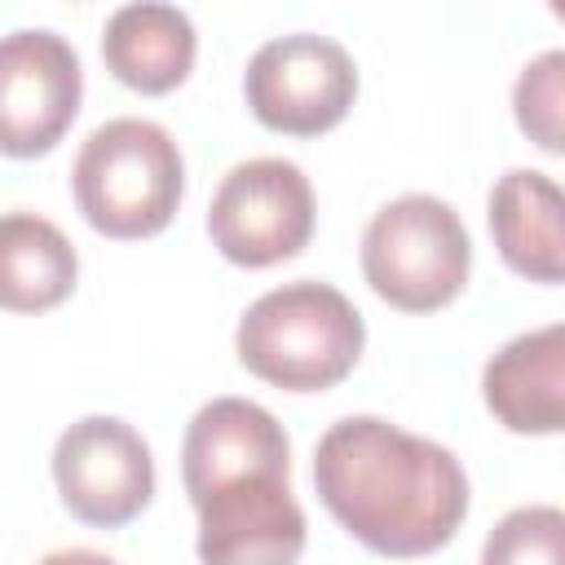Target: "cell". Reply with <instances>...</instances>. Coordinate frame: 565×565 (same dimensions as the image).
Segmentation results:
<instances>
[{"label":"cell","instance_id":"2","mask_svg":"<svg viewBox=\"0 0 565 565\" xmlns=\"http://www.w3.org/2000/svg\"><path fill=\"white\" fill-rule=\"evenodd\" d=\"M366 344L362 313L331 282H282L238 318V362L287 393H322L340 384Z\"/></svg>","mask_w":565,"mask_h":565},{"label":"cell","instance_id":"9","mask_svg":"<svg viewBox=\"0 0 565 565\" xmlns=\"http://www.w3.org/2000/svg\"><path fill=\"white\" fill-rule=\"evenodd\" d=\"M199 556L212 565H287L305 552V512L282 472H247L199 503Z\"/></svg>","mask_w":565,"mask_h":565},{"label":"cell","instance_id":"1","mask_svg":"<svg viewBox=\"0 0 565 565\" xmlns=\"http://www.w3.org/2000/svg\"><path fill=\"white\" fill-rule=\"evenodd\" d=\"M313 490L322 508L380 556H428L468 516L459 459L375 415H349L318 437Z\"/></svg>","mask_w":565,"mask_h":565},{"label":"cell","instance_id":"14","mask_svg":"<svg viewBox=\"0 0 565 565\" xmlns=\"http://www.w3.org/2000/svg\"><path fill=\"white\" fill-rule=\"evenodd\" d=\"M75 274H79V256L53 221L35 212L0 216V309L9 313L57 309L75 291Z\"/></svg>","mask_w":565,"mask_h":565},{"label":"cell","instance_id":"15","mask_svg":"<svg viewBox=\"0 0 565 565\" xmlns=\"http://www.w3.org/2000/svg\"><path fill=\"white\" fill-rule=\"evenodd\" d=\"M561 102H565V53L552 49L543 57H534L516 88H512V106H516V124L521 132L547 150V154H561L565 150V132H561Z\"/></svg>","mask_w":565,"mask_h":565},{"label":"cell","instance_id":"10","mask_svg":"<svg viewBox=\"0 0 565 565\" xmlns=\"http://www.w3.org/2000/svg\"><path fill=\"white\" fill-rule=\"evenodd\" d=\"M247 472H291V446L282 424L247 397H212L185 428L181 441V481L190 503L207 490L247 477Z\"/></svg>","mask_w":565,"mask_h":565},{"label":"cell","instance_id":"7","mask_svg":"<svg viewBox=\"0 0 565 565\" xmlns=\"http://www.w3.org/2000/svg\"><path fill=\"white\" fill-rule=\"evenodd\" d=\"M53 481L75 521L119 530L150 503L154 459L132 424L115 415H84L53 446Z\"/></svg>","mask_w":565,"mask_h":565},{"label":"cell","instance_id":"5","mask_svg":"<svg viewBox=\"0 0 565 565\" xmlns=\"http://www.w3.org/2000/svg\"><path fill=\"white\" fill-rule=\"evenodd\" d=\"M207 234L230 265L269 269L305 252L313 234V190L291 159L234 163L207 207Z\"/></svg>","mask_w":565,"mask_h":565},{"label":"cell","instance_id":"4","mask_svg":"<svg viewBox=\"0 0 565 565\" xmlns=\"http://www.w3.org/2000/svg\"><path fill=\"white\" fill-rule=\"evenodd\" d=\"M472 269V238L459 212L437 194L384 203L362 234V274L380 300L402 313L446 309Z\"/></svg>","mask_w":565,"mask_h":565},{"label":"cell","instance_id":"13","mask_svg":"<svg viewBox=\"0 0 565 565\" xmlns=\"http://www.w3.org/2000/svg\"><path fill=\"white\" fill-rule=\"evenodd\" d=\"M561 190L547 172L512 168L490 190V234L503 265L530 282L556 287L565 278Z\"/></svg>","mask_w":565,"mask_h":565},{"label":"cell","instance_id":"6","mask_svg":"<svg viewBox=\"0 0 565 565\" xmlns=\"http://www.w3.org/2000/svg\"><path fill=\"white\" fill-rule=\"evenodd\" d=\"M243 93L269 132L318 137L349 115L358 97V66L344 44L300 31L256 49L243 75Z\"/></svg>","mask_w":565,"mask_h":565},{"label":"cell","instance_id":"12","mask_svg":"<svg viewBox=\"0 0 565 565\" xmlns=\"http://www.w3.org/2000/svg\"><path fill=\"white\" fill-rule=\"evenodd\" d=\"M194 22L168 0H132L110 13L102 57L119 84L146 97H163L194 71Z\"/></svg>","mask_w":565,"mask_h":565},{"label":"cell","instance_id":"11","mask_svg":"<svg viewBox=\"0 0 565 565\" xmlns=\"http://www.w3.org/2000/svg\"><path fill=\"white\" fill-rule=\"evenodd\" d=\"M490 415L508 433L552 437L565 424V327L547 322L508 340L481 375Z\"/></svg>","mask_w":565,"mask_h":565},{"label":"cell","instance_id":"8","mask_svg":"<svg viewBox=\"0 0 565 565\" xmlns=\"http://www.w3.org/2000/svg\"><path fill=\"white\" fill-rule=\"evenodd\" d=\"M79 57L53 31L0 35V154H49L79 115Z\"/></svg>","mask_w":565,"mask_h":565},{"label":"cell","instance_id":"16","mask_svg":"<svg viewBox=\"0 0 565 565\" xmlns=\"http://www.w3.org/2000/svg\"><path fill=\"white\" fill-rule=\"evenodd\" d=\"M561 530L565 516L556 508H516L499 521V530L486 543V561H561Z\"/></svg>","mask_w":565,"mask_h":565},{"label":"cell","instance_id":"3","mask_svg":"<svg viewBox=\"0 0 565 565\" xmlns=\"http://www.w3.org/2000/svg\"><path fill=\"white\" fill-rule=\"evenodd\" d=\"M75 203L106 238H150L181 207L185 168L177 141L150 119H110L75 154Z\"/></svg>","mask_w":565,"mask_h":565}]
</instances>
